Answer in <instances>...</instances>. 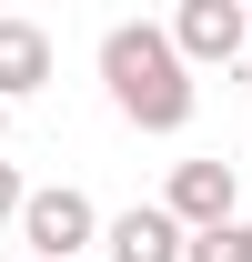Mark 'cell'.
Listing matches in <instances>:
<instances>
[{"label":"cell","instance_id":"obj_4","mask_svg":"<svg viewBox=\"0 0 252 262\" xmlns=\"http://www.w3.org/2000/svg\"><path fill=\"white\" fill-rule=\"evenodd\" d=\"M161 212H172L182 232L242 222V171H232V162H172V192H161Z\"/></svg>","mask_w":252,"mask_h":262},{"label":"cell","instance_id":"obj_6","mask_svg":"<svg viewBox=\"0 0 252 262\" xmlns=\"http://www.w3.org/2000/svg\"><path fill=\"white\" fill-rule=\"evenodd\" d=\"M101 242H111V262H182V242H192V232L172 222L161 202H131V212L101 232Z\"/></svg>","mask_w":252,"mask_h":262},{"label":"cell","instance_id":"obj_9","mask_svg":"<svg viewBox=\"0 0 252 262\" xmlns=\"http://www.w3.org/2000/svg\"><path fill=\"white\" fill-rule=\"evenodd\" d=\"M0 131H10V111H0Z\"/></svg>","mask_w":252,"mask_h":262},{"label":"cell","instance_id":"obj_2","mask_svg":"<svg viewBox=\"0 0 252 262\" xmlns=\"http://www.w3.org/2000/svg\"><path fill=\"white\" fill-rule=\"evenodd\" d=\"M172 51H182V71H232L252 51V10L242 0H182L172 10Z\"/></svg>","mask_w":252,"mask_h":262},{"label":"cell","instance_id":"obj_7","mask_svg":"<svg viewBox=\"0 0 252 262\" xmlns=\"http://www.w3.org/2000/svg\"><path fill=\"white\" fill-rule=\"evenodd\" d=\"M182 262H252V222H212V232H192Z\"/></svg>","mask_w":252,"mask_h":262},{"label":"cell","instance_id":"obj_5","mask_svg":"<svg viewBox=\"0 0 252 262\" xmlns=\"http://www.w3.org/2000/svg\"><path fill=\"white\" fill-rule=\"evenodd\" d=\"M40 81H51V31L20 20V10H0V111H10V101H31Z\"/></svg>","mask_w":252,"mask_h":262},{"label":"cell","instance_id":"obj_1","mask_svg":"<svg viewBox=\"0 0 252 262\" xmlns=\"http://www.w3.org/2000/svg\"><path fill=\"white\" fill-rule=\"evenodd\" d=\"M101 81H111V111L131 131H182L192 101H202V81L182 71V51H172L161 20H111L101 31Z\"/></svg>","mask_w":252,"mask_h":262},{"label":"cell","instance_id":"obj_8","mask_svg":"<svg viewBox=\"0 0 252 262\" xmlns=\"http://www.w3.org/2000/svg\"><path fill=\"white\" fill-rule=\"evenodd\" d=\"M20 202H31V182H20V171L0 162V222H20Z\"/></svg>","mask_w":252,"mask_h":262},{"label":"cell","instance_id":"obj_3","mask_svg":"<svg viewBox=\"0 0 252 262\" xmlns=\"http://www.w3.org/2000/svg\"><path fill=\"white\" fill-rule=\"evenodd\" d=\"M20 242H31V262H81V242H101L91 192H71V182L31 192V202H20Z\"/></svg>","mask_w":252,"mask_h":262}]
</instances>
